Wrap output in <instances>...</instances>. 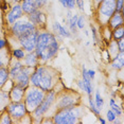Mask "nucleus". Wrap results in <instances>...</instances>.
Returning <instances> with one entry per match:
<instances>
[{"label": "nucleus", "instance_id": "0eeeda50", "mask_svg": "<svg viewBox=\"0 0 124 124\" xmlns=\"http://www.w3.org/2000/svg\"><path fill=\"white\" fill-rule=\"evenodd\" d=\"M116 12V0H103L94 8L95 20L100 27L106 26L108 19Z\"/></svg>", "mask_w": 124, "mask_h": 124}, {"label": "nucleus", "instance_id": "c756f323", "mask_svg": "<svg viewBox=\"0 0 124 124\" xmlns=\"http://www.w3.org/2000/svg\"><path fill=\"white\" fill-rule=\"evenodd\" d=\"M107 51L110 54L111 57H114L115 55L118 54L119 50H118V46H117V41L111 39V40L108 41V46H107Z\"/></svg>", "mask_w": 124, "mask_h": 124}, {"label": "nucleus", "instance_id": "423d86ee", "mask_svg": "<svg viewBox=\"0 0 124 124\" xmlns=\"http://www.w3.org/2000/svg\"><path fill=\"white\" fill-rule=\"evenodd\" d=\"M34 30L38 29L31 21H29L27 16H23L22 18L15 21L13 24L5 28V36H7L8 40H16L17 38L28 34V33L32 32Z\"/></svg>", "mask_w": 124, "mask_h": 124}, {"label": "nucleus", "instance_id": "4c0bfd02", "mask_svg": "<svg viewBox=\"0 0 124 124\" xmlns=\"http://www.w3.org/2000/svg\"><path fill=\"white\" fill-rule=\"evenodd\" d=\"M66 10H74L75 9V0H65Z\"/></svg>", "mask_w": 124, "mask_h": 124}, {"label": "nucleus", "instance_id": "a19ab883", "mask_svg": "<svg viewBox=\"0 0 124 124\" xmlns=\"http://www.w3.org/2000/svg\"><path fill=\"white\" fill-rule=\"evenodd\" d=\"M117 46L119 52H124V38H121L119 40H117Z\"/></svg>", "mask_w": 124, "mask_h": 124}, {"label": "nucleus", "instance_id": "c85d7f7f", "mask_svg": "<svg viewBox=\"0 0 124 124\" xmlns=\"http://www.w3.org/2000/svg\"><path fill=\"white\" fill-rule=\"evenodd\" d=\"M111 38L116 41L119 40V39H121V38H124V28H123V26L111 30Z\"/></svg>", "mask_w": 124, "mask_h": 124}, {"label": "nucleus", "instance_id": "7c9ffc66", "mask_svg": "<svg viewBox=\"0 0 124 124\" xmlns=\"http://www.w3.org/2000/svg\"><path fill=\"white\" fill-rule=\"evenodd\" d=\"M13 119L11 118V116L9 115V112L7 110H3L0 112V124H12Z\"/></svg>", "mask_w": 124, "mask_h": 124}, {"label": "nucleus", "instance_id": "f8f14e48", "mask_svg": "<svg viewBox=\"0 0 124 124\" xmlns=\"http://www.w3.org/2000/svg\"><path fill=\"white\" fill-rule=\"evenodd\" d=\"M27 18L29 19V21L32 22L38 30L46 29L48 17H47V14L45 13L44 10L36 9L35 11H33L32 13H30L29 15H27Z\"/></svg>", "mask_w": 124, "mask_h": 124}, {"label": "nucleus", "instance_id": "37998d69", "mask_svg": "<svg viewBox=\"0 0 124 124\" xmlns=\"http://www.w3.org/2000/svg\"><path fill=\"white\" fill-rule=\"evenodd\" d=\"M98 120H99V122L102 123V124H106V123H107L106 119H104V118H103L101 115H100V116H98Z\"/></svg>", "mask_w": 124, "mask_h": 124}, {"label": "nucleus", "instance_id": "79ce46f5", "mask_svg": "<svg viewBox=\"0 0 124 124\" xmlns=\"http://www.w3.org/2000/svg\"><path fill=\"white\" fill-rule=\"evenodd\" d=\"M87 73H88V77L93 82V80L95 78V71L93 69H87Z\"/></svg>", "mask_w": 124, "mask_h": 124}, {"label": "nucleus", "instance_id": "a18cd8bd", "mask_svg": "<svg viewBox=\"0 0 124 124\" xmlns=\"http://www.w3.org/2000/svg\"><path fill=\"white\" fill-rule=\"evenodd\" d=\"M117 94H118V92H116V91H111V98H115L117 97Z\"/></svg>", "mask_w": 124, "mask_h": 124}, {"label": "nucleus", "instance_id": "9d476101", "mask_svg": "<svg viewBox=\"0 0 124 124\" xmlns=\"http://www.w3.org/2000/svg\"><path fill=\"white\" fill-rule=\"evenodd\" d=\"M5 110L9 112L14 123L21 122L29 115V111H28L23 101H21V102H10L8 104Z\"/></svg>", "mask_w": 124, "mask_h": 124}, {"label": "nucleus", "instance_id": "c03bdc74", "mask_svg": "<svg viewBox=\"0 0 124 124\" xmlns=\"http://www.w3.org/2000/svg\"><path fill=\"white\" fill-rule=\"evenodd\" d=\"M91 1H92V5H93V8H95L101 1H103V0H91Z\"/></svg>", "mask_w": 124, "mask_h": 124}, {"label": "nucleus", "instance_id": "2eb2a0df", "mask_svg": "<svg viewBox=\"0 0 124 124\" xmlns=\"http://www.w3.org/2000/svg\"><path fill=\"white\" fill-rule=\"evenodd\" d=\"M23 95H24V89L15 85V84H12L11 88L9 89L10 102H21L23 100Z\"/></svg>", "mask_w": 124, "mask_h": 124}, {"label": "nucleus", "instance_id": "a878e982", "mask_svg": "<svg viewBox=\"0 0 124 124\" xmlns=\"http://www.w3.org/2000/svg\"><path fill=\"white\" fill-rule=\"evenodd\" d=\"M9 81V68L8 67H1L0 68V89L4 88V86L7 85V83Z\"/></svg>", "mask_w": 124, "mask_h": 124}, {"label": "nucleus", "instance_id": "a211bd4d", "mask_svg": "<svg viewBox=\"0 0 124 124\" xmlns=\"http://www.w3.org/2000/svg\"><path fill=\"white\" fill-rule=\"evenodd\" d=\"M109 65H110V68L115 71H122L124 67V52H118L117 55L111 57Z\"/></svg>", "mask_w": 124, "mask_h": 124}, {"label": "nucleus", "instance_id": "4be33fe9", "mask_svg": "<svg viewBox=\"0 0 124 124\" xmlns=\"http://www.w3.org/2000/svg\"><path fill=\"white\" fill-rule=\"evenodd\" d=\"M20 7L24 15H29L33 11L36 10V5L34 0H21L20 1Z\"/></svg>", "mask_w": 124, "mask_h": 124}, {"label": "nucleus", "instance_id": "b1692460", "mask_svg": "<svg viewBox=\"0 0 124 124\" xmlns=\"http://www.w3.org/2000/svg\"><path fill=\"white\" fill-rule=\"evenodd\" d=\"M10 103V98H9V90L5 91L2 88L0 89V112L5 110L8 104Z\"/></svg>", "mask_w": 124, "mask_h": 124}, {"label": "nucleus", "instance_id": "49530a36", "mask_svg": "<svg viewBox=\"0 0 124 124\" xmlns=\"http://www.w3.org/2000/svg\"><path fill=\"white\" fill-rule=\"evenodd\" d=\"M84 34H85L86 36H89V31H88V30H85V29H84Z\"/></svg>", "mask_w": 124, "mask_h": 124}, {"label": "nucleus", "instance_id": "e433bc0d", "mask_svg": "<svg viewBox=\"0 0 124 124\" xmlns=\"http://www.w3.org/2000/svg\"><path fill=\"white\" fill-rule=\"evenodd\" d=\"M116 11L124 13V0H116Z\"/></svg>", "mask_w": 124, "mask_h": 124}, {"label": "nucleus", "instance_id": "20e7f679", "mask_svg": "<svg viewBox=\"0 0 124 124\" xmlns=\"http://www.w3.org/2000/svg\"><path fill=\"white\" fill-rule=\"evenodd\" d=\"M81 93H78V91H74V90H67V89H60L56 94L55 98V102L53 104L51 110L52 115L54 114L55 110L61 108H66V107H71V106H75L81 104ZM49 112V114H50ZM51 115V117H52ZM49 117V115L47 116Z\"/></svg>", "mask_w": 124, "mask_h": 124}, {"label": "nucleus", "instance_id": "f704fd0d", "mask_svg": "<svg viewBox=\"0 0 124 124\" xmlns=\"http://www.w3.org/2000/svg\"><path fill=\"white\" fill-rule=\"evenodd\" d=\"M34 1H35L36 9H40V10H44L49 4V0H34Z\"/></svg>", "mask_w": 124, "mask_h": 124}, {"label": "nucleus", "instance_id": "de8ad7c7", "mask_svg": "<svg viewBox=\"0 0 124 124\" xmlns=\"http://www.w3.org/2000/svg\"><path fill=\"white\" fill-rule=\"evenodd\" d=\"M85 45H86V46H89V45H90V41H89V40H88V41H86Z\"/></svg>", "mask_w": 124, "mask_h": 124}, {"label": "nucleus", "instance_id": "39448f33", "mask_svg": "<svg viewBox=\"0 0 124 124\" xmlns=\"http://www.w3.org/2000/svg\"><path fill=\"white\" fill-rule=\"evenodd\" d=\"M58 87L54 89H51L45 93V97L41 101V103L36 107V108L31 112V118H32V122L41 123V119L44 117H47L51 110L53 104L55 102L56 94L58 92Z\"/></svg>", "mask_w": 124, "mask_h": 124}, {"label": "nucleus", "instance_id": "473e14b6", "mask_svg": "<svg viewBox=\"0 0 124 124\" xmlns=\"http://www.w3.org/2000/svg\"><path fill=\"white\" fill-rule=\"evenodd\" d=\"M77 27L78 31H83L86 28V17L85 15H78V19H77Z\"/></svg>", "mask_w": 124, "mask_h": 124}, {"label": "nucleus", "instance_id": "6e6552de", "mask_svg": "<svg viewBox=\"0 0 124 124\" xmlns=\"http://www.w3.org/2000/svg\"><path fill=\"white\" fill-rule=\"evenodd\" d=\"M45 93L46 92L43 91L40 88H37V87L32 85H30L24 89V95L22 101H23L29 114H31L41 103V101L45 97Z\"/></svg>", "mask_w": 124, "mask_h": 124}, {"label": "nucleus", "instance_id": "dca6fc26", "mask_svg": "<svg viewBox=\"0 0 124 124\" xmlns=\"http://www.w3.org/2000/svg\"><path fill=\"white\" fill-rule=\"evenodd\" d=\"M124 23V13L121 12H116L110 16V18L108 19L106 26L109 28L110 30H114L116 28H119L121 26H123Z\"/></svg>", "mask_w": 124, "mask_h": 124}, {"label": "nucleus", "instance_id": "ea45409f", "mask_svg": "<svg viewBox=\"0 0 124 124\" xmlns=\"http://www.w3.org/2000/svg\"><path fill=\"white\" fill-rule=\"evenodd\" d=\"M77 87L78 88V90L82 92H85V84H84V81L82 78H78L77 81Z\"/></svg>", "mask_w": 124, "mask_h": 124}, {"label": "nucleus", "instance_id": "72a5a7b5", "mask_svg": "<svg viewBox=\"0 0 124 124\" xmlns=\"http://www.w3.org/2000/svg\"><path fill=\"white\" fill-rule=\"evenodd\" d=\"M117 118H119V117H118V116L116 115L110 108H109L108 110L106 111V117H105V119H106V121H107L108 123H112L116 119H117Z\"/></svg>", "mask_w": 124, "mask_h": 124}, {"label": "nucleus", "instance_id": "5701e85b", "mask_svg": "<svg viewBox=\"0 0 124 124\" xmlns=\"http://www.w3.org/2000/svg\"><path fill=\"white\" fill-rule=\"evenodd\" d=\"M11 58H12V56H11L10 47L1 50V51H0V68H1V67H8L9 66Z\"/></svg>", "mask_w": 124, "mask_h": 124}, {"label": "nucleus", "instance_id": "58836bf2", "mask_svg": "<svg viewBox=\"0 0 124 124\" xmlns=\"http://www.w3.org/2000/svg\"><path fill=\"white\" fill-rule=\"evenodd\" d=\"M75 8H78L80 11L85 10V1L84 0H75Z\"/></svg>", "mask_w": 124, "mask_h": 124}, {"label": "nucleus", "instance_id": "7ed1b4c3", "mask_svg": "<svg viewBox=\"0 0 124 124\" xmlns=\"http://www.w3.org/2000/svg\"><path fill=\"white\" fill-rule=\"evenodd\" d=\"M81 104L66 108H61L54 111L52 115V122L54 124H75L81 122V118L85 115L84 107L82 108Z\"/></svg>", "mask_w": 124, "mask_h": 124}, {"label": "nucleus", "instance_id": "f3484780", "mask_svg": "<svg viewBox=\"0 0 124 124\" xmlns=\"http://www.w3.org/2000/svg\"><path fill=\"white\" fill-rule=\"evenodd\" d=\"M22 67H23L22 61H17V60H14V58H11V62L9 66H8V68H9V77L11 81H13L14 78L17 77L18 73L21 71Z\"/></svg>", "mask_w": 124, "mask_h": 124}, {"label": "nucleus", "instance_id": "f03ea898", "mask_svg": "<svg viewBox=\"0 0 124 124\" xmlns=\"http://www.w3.org/2000/svg\"><path fill=\"white\" fill-rule=\"evenodd\" d=\"M60 72L48 64H39L32 70L30 75V85L40 88L47 92L58 87Z\"/></svg>", "mask_w": 124, "mask_h": 124}, {"label": "nucleus", "instance_id": "f257e3e1", "mask_svg": "<svg viewBox=\"0 0 124 124\" xmlns=\"http://www.w3.org/2000/svg\"><path fill=\"white\" fill-rule=\"evenodd\" d=\"M61 49V41L51 31L39 30L34 52L39 58L40 64H48L57 56Z\"/></svg>", "mask_w": 124, "mask_h": 124}, {"label": "nucleus", "instance_id": "aec40b11", "mask_svg": "<svg viewBox=\"0 0 124 124\" xmlns=\"http://www.w3.org/2000/svg\"><path fill=\"white\" fill-rule=\"evenodd\" d=\"M78 14L73 13L72 16L68 19H65V22H66V26L69 29V31L71 32L72 36H78V30L77 27V19H78Z\"/></svg>", "mask_w": 124, "mask_h": 124}, {"label": "nucleus", "instance_id": "1a4fd4ad", "mask_svg": "<svg viewBox=\"0 0 124 124\" xmlns=\"http://www.w3.org/2000/svg\"><path fill=\"white\" fill-rule=\"evenodd\" d=\"M38 32H39V30H34V31H32V32H30L26 35L21 36V37L17 38L16 40H9V46L14 43V46H20L21 48H23L27 52L34 51ZM11 47H13V46H11Z\"/></svg>", "mask_w": 124, "mask_h": 124}, {"label": "nucleus", "instance_id": "2f4dec72", "mask_svg": "<svg viewBox=\"0 0 124 124\" xmlns=\"http://www.w3.org/2000/svg\"><path fill=\"white\" fill-rule=\"evenodd\" d=\"M88 108L90 109V111L92 112L94 116H100L101 115V110H99V109L97 108V106H95V104L93 102V98H92V95H89L88 97Z\"/></svg>", "mask_w": 124, "mask_h": 124}, {"label": "nucleus", "instance_id": "cd10ccee", "mask_svg": "<svg viewBox=\"0 0 124 124\" xmlns=\"http://www.w3.org/2000/svg\"><path fill=\"white\" fill-rule=\"evenodd\" d=\"M109 108H110L111 110L118 116V117H122L123 108H122V106L119 105V104L117 103V101H116L115 98H110V99H109Z\"/></svg>", "mask_w": 124, "mask_h": 124}, {"label": "nucleus", "instance_id": "bb28decb", "mask_svg": "<svg viewBox=\"0 0 124 124\" xmlns=\"http://www.w3.org/2000/svg\"><path fill=\"white\" fill-rule=\"evenodd\" d=\"M92 94H93V102L95 104V106H97V108L99 109V110H102L105 102H104V99H103L102 94H101V92H100V89L94 90Z\"/></svg>", "mask_w": 124, "mask_h": 124}, {"label": "nucleus", "instance_id": "c9c22d12", "mask_svg": "<svg viewBox=\"0 0 124 124\" xmlns=\"http://www.w3.org/2000/svg\"><path fill=\"white\" fill-rule=\"evenodd\" d=\"M9 40H8L7 36L5 35H2L0 36V51L1 50L5 49V48H9Z\"/></svg>", "mask_w": 124, "mask_h": 124}, {"label": "nucleus", "instance_id": "6ab92c4d", "mask_svg": "<svg viewBox=\"0 0 124 124\" xmlns=\"http://www.w3.org/2000/svg\"><path fill=\"white\" fill-rule=\"evenodd\" d=\"M22 63H23L24 66H28L30 68L34 69L37 65L40 64V62H39V58L37 57L36 53L34 51H32V52H27L24 58L22 60Z\"/></svg>", "mask_w": 124, "mask_h": 124}, {"label": "nucleus", "instance_id": "ddd939ff", "mask_svg": "<svg viewBox=\"0 0 124 124\" xmlns=\"http://www.w3.org/2000/svg\"><path fill=\"white\" fill-rule=\"evenodd\" d=\"M32 70H33L32 68L23 65L21 71L19 72L17 77L12 81L13 84L21 87V88H23V89H26L27 87H29L30 86V75H31V73H32Z\"/></svg>", "mask_w": 124, "mask_h": 124}, {"label": "nucleus", "instance_id": "393cba45", "mask_svg": "<svg viewBox=\"0 0 124 124\" xmlns=\"http://www.w3.org/2000/svg\"><path fill=\"white\" fill-rule=\"evenodd\" d=\"M90 31H91V38H92V43L95 46H99L100 43L102 40V36H101L100 29L98 27H95L94 24H90Z\"/></svg>", "mask_w": 124, "mask_h": 124}, {"label": "nucleus", "instance_id": "9b49d317", "mask_svg": "<svg viewBox=\"0 0 124 124\" xmlns=\"http://www.w3.org/2000/svg\"><path fill=\"white\" fill-rule=\"evenodd\" d=\"M23 16H26V15L22 12L20 3L11 4L9 7V11L5 13V15H3L5 27H9L11 24H13L15 21H17L18 19L22 18Z\"/></svg>", "mask_w": 124, "mask_h": 124}, {"label": "nucleus", "instance_id": "09e8293b", "mask_svg": "<svg viewBox=\"0 0 124 124\" xmlns=\"http://www.w3.org/2000/svg\"><path fill=\"white\" fill-rule=\"evenodd\" d=\"M10 1H11V0H5V2H7V4H8V5L10 4Z\"/></svg>", "mask_w": 124, "mask_h": 124}, {"label": "nucleus", "instance_id": "4468645a", "mask_svg": "<svg viewBox=\"0 0 124 124\" xmlns=\"http://www.w3.org/2000/svg\"><path fill=\"white\" fill-rule=\"evenodd\" d=\"M51 32L55 35V37L60 41H62L64 38H72L73 37L71 32H70L69 29L67 28V26H64V24H62L61 22H58L56 20L52 22Z\"/></svg>", "mask_w": 124, "mask_h": 124}, {"label": "nucleus", "instance_id": "412c9836", "mask_svg": "<svg viewBox=\"0 0 124 124\" xmlns=\"http://www.w3.org/2000/svg\"><path fill=\"white\" fill-rule=\"evenodd\" d=\"M10 50H11V56H12V58L17 60V61H22L27 54V51L20 46H13L10 48Z\"/></svg>", "mask_w": 124, "mask_h": 124}]
</instances>
